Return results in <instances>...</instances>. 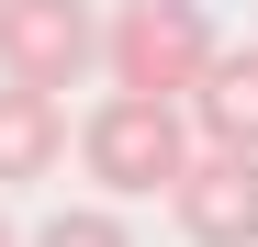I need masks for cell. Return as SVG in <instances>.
I'll return each instance as SVG.
<instances>
[{
  "mask_svg": "<svg viewBox=\"0 0 258 247\" xmlns=\"http://www.w3.org/2000/svg\"><path fill=\"white\" fill-rule=\"evenodd\" d=\"M68 146H79V169H90L112 202H146V191H168L191 169V112L180 101H146V90H112Z\"/></svg>",
  "mask_w": 258,
  "mask_h": 247,
  "instance_id": "6da1fadb",
  "label": "cell"
},
{
  "mask_svg": "<svg viewBox=\"0 0 258 247\" xmlns=\"http://www.w3.org/2000/svg\"><path fill=\"white\" fill-rule=\"evenodd\" d=\"M213 45H225V34H213L202 0H112V12H101V68H112V90H146V101H180Z\"/></svg>",
  "mask_w": 258,
  "mask_h": 247,
  "instance_id": "7a4b0ae2",
  "label": "cell"
},
{
  "mask_svg": "<svg viewBox=\"0 0 258 247\" xmlns=\"http://www.w3.org/2000/svg\"><path fill=\"white\" fill-rule=\"evenodd\" d=\"M90 68H101V12L90 0H0V79L79 90Z\"/></svg>",
  "mask_w": 258,
  "mask_h": 247,
  "instance_id": "3957f363",
  "label": "cell"
},
{
  "mask_svg": "<svg viewBox=\"0 0 258 247\" xmlns=\"http://www.w3.org/2000/svg\"><path fill=\"white\" fill-rule=\"evenodd\" d=\"M168 214H180L191 247H258V157L191 146V169L168 180Z\"/></svg>",
  "mask_w": 258,
  "mask_h": 247,
  "instance_id": "277c9868",
  "label": "cell"
},
{
  "mask_svg": "<svg viewBox=\"0 0 258 247\" xmlns=\"http://www.w3.org/2000/svg\"><path fill=\"white\" fill-rule=\"evenodd\" d=\"M180 112H191V146H236V157H258V45H213L202 79L180 90Z\"/></svg>",
  "mask_w": 258,
  "mask_h": 247,
  "instance_id": "5b68a950",
  "label": "cell"
},
{
  "mask_svg": "<svg viewBox=\"0 0 258 247\" xmlns=\"http://www.w3.org/2000/svg\"><path fill=\"white\" fill-rule=\"evenodd\" d=\"M56 157H68V112H56V90H23V79H0V191L56 180Z\"/></svg>",
  "mask_w": 258,
  "mask_h": 247,
  "instance_id": "8992f818",
  "label": "cell"
},
{
  "mask_svg": "<svg viewBox=\"0 0 258 247\" xmlns=\"http://www.w3.org/2000/svg\"><path fill=\"white\" fill-rule=\"evenodd\" d=\"M23 247H135V225H123L112 202H68V214H45Z\"/></svg>",
  "mask_w": 258,
  "mask_h": 247,
  "instance_id": "52a82bcc",
  "label": "cell"
},
{
  "mask_svg": "<svg viewBox=\"0 0 258 247\" xmlns=\"http://www.w3.org/2000/svg\"><path fill=\"white\" fill-rule=\"evenodd\" d=\"M0 247H23V236H12V214H0Z\"/></svg>",
  "mask_w": 258,
  "mask_h": 247,
  "instance_id": "ba28073f",
  "label": "cell"
}]
</instances>
